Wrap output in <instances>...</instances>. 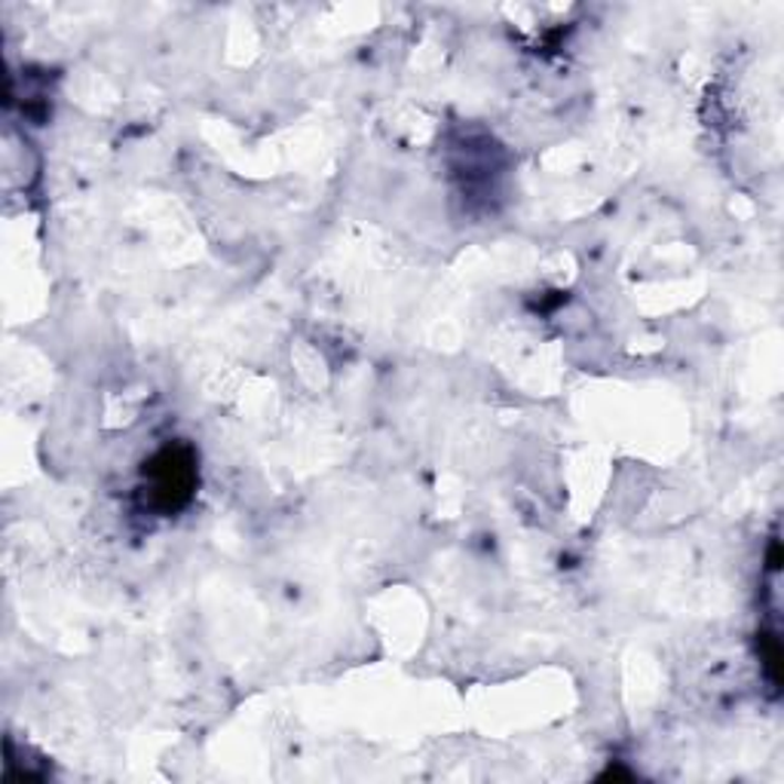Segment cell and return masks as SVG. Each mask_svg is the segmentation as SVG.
Wrapping results in <instances>:
<instances>
[{
  "mask_svg": "<svg viewBox=\"0 0 784 784\" xmlns=\"http://www.w3.org/2000/svg\"><path fill=\"white\" fill-rule=\"evenodd\" d=\"M157 466H160V469H157L160 475H157V484H154V488H157V493L166 496V509H169V505L175 509V505L185 503L187 493H190V481H194L190 463L181 460L178 453L166 451L160 460H157Z\"/></svg>",
  "mask_w": 784,
  "mask_h": 784,
  "instance_id": "1",
  "label": "cell"
}]
</instances>
